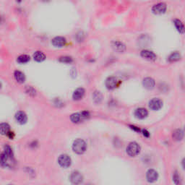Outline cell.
<instances>
[{"instance_id": "6da1fadb", "label": "cell", "mask_w": 185, "mask_h": 185, "mask_svg": "<svg viewBox=\"0 0 185 185\" xmlns=\"http://www.w3.org/2000/svg\"><path fill=\"white\" fill-rule=\"evenodd\" d=\"M0 164L4 167H14V164H15L14 155H7L3 152L2 154H0Z\"/></svg>"}, {"instance_id": "7a4b0ae2", "label": "cell", "mask_w": 185, "mask_h": 185, "mask_svg": "<svg viewBox=\"0 0 185 185\" xmlns=\"http://www.w3.org/2000/svg\"><path fill=\"white\" fill-rule=\"evenodd\" d=\"M86 149H87V145L83 139H77L73 142L72 150L77 154H83Z\"/></svg>"}, {"instance_id": "3957f363", "label": "cell", "mask_w": 185, "mask_h": 185, "mask_svg": "<svg viewBox=\"0 0 185 185\" xmlns=\"http://www.w3.org/2000/svg\"><path fill=\"white\" fill-rule=\"evenodd\" d=\"M90 113L87 111H82L81 113H75L71 115L70 119L72 121V122L77 124L80 123L82 121H83L85 119L89 118Z\"/></svg>"}, {"instance_id": "277c9868", "label": "cell", "mask_w": 185, "mask_h": 185, "mask_svg": "<svg viewBox=\"0 0 185 185\" xmlns=\"http://www.w3.org/2000/svg\"><path fill=\"white\" fill-rule=\"evenodd\" d=\"M140 152V146L135 142H130L127 148V153L130 157H134Z\"/></svg>"}, {"instance_id": "5b68a950", "label": "cell", "mask_w": 185, "mask_h": 185, "mask_svg": "<svg viewBox=\"0 0 185 185\" xmlns=\"http://www.w3.org/2000/svg\"><path fill=\"white\" fill-rule=\"evenodd\" d=\"M69 180L74 185H79L82 184L83 181V176L79 171H73L69 176Z\"/></svg>"}, {"instance_id": "8992f818", "label": "cell", "mask_w": 185, "mask_h": 185, "mask_svg": "<svg viewBox=\"0 0 185 185\" xmlns=\"http://www.w3.org/2000/svg\"><path fill=\"white\" fill-rule=\"evenodd\" d=\"M58 163L60 165V166L62 168H68L70 166L71 163H72V160H71L70 157L67 154H62L60 155L58 158Z\"/></svg>"}, {"instance_id": "52a82bcc", "label": "cell", "mask_w": 185, "mask_h": 185, "mask_svg": "<svg viewBox=\"0 0 185 185\" xmlns=\"http://www.w3.org/2000/svg\"><path fill=\"white\" fill-rule=\"evenodd\" d=\"M163 106V101L158 98H154L149 101V107L153 111H158Z\"/></svg>"}, {"instance_id": "ba28073f", "label": "cell", "mask_w": 185, "mask_h": 185, "mask_svg": "<svg viewBox=\"0 0 185 185\" xmlns=\"http://www.w3.org/2000/svg\"><path fill=\"white\" fill-rule=\"evenodd\" d=\"M166 10V5L163 2L158 3L155 5L152 8V12L154 14H163Z\"/></svg>"}, {"instance_id": "9c48e42d", "label": "cell", "mask_w": 185, "mask_h": 185, "mask_svg": "<svg viewBox=\"0 0 185 185\" xmlns=\"http://www.w3.org/2000/svg\"><path fill=\"white\" fill-rule=\"evenodd\" d=\"M14 118L17 122L20 124V125H23V124H26L28 120V117H27L26 113L24 111H19L15 113L14 115Z\"/></svg>"}, {"instance_id": "30bf717a", "label": "cell", "mask_w": 185, "mask_h": 185, "mask_svg": "<svg viewBox=\"0 0 185 185\" xmlns=\"http://www.w3.org/2000/svg\"><path fill=\"white\" fill-rule=\"evenodd\" d=\"M158 178V174L154 169H149L146 173V179L148 182L153 183L155 182Z\"/></svg>"}, {"instance_id": "8fae6325", "label": "cell", "mask_w": 185, "mask_h": 185, "mask_svg": "<svg viewBox=\"0 0 185 185\" xmlns=\"http://www.w3.org/2000/svg\"><path fill=\"white\" fill-rule=\"evenodd\" d=\"M148 115V111L145 108H138L134 111V116L137 119H143Z\"/></svg>"}, {"instance_id": "7c38bea8", "label": "cell", "mask_w": 185, "mask_h": 185, "mask_svg": "<svg viewBox=\"0 0 185 185\" xmlns=\"http://www.w3.org/2000/svg\"><path fill=\"white\" fill-rule=\"evenodd\" d=\"M140 55L142 58L149 61H154L156 60V55L155 53L151 51H148V50H142L140 53Z\"/></svg>"}, {"instance_id": "4fadbf2b", "label": "cell", "mask_w": 185, "mask_h": 185, "mask_svg": "<svg viewBox=\"0 0 185 185\" xmlns=\"http://www.w3.org/2000/svg\"><path fill=\"white\" fill-rule=\"evenodd\" d=\"M117 80L114 77H109L106 80V87L109 90H113L117 86Z\"/></svg>"}, {"instance_id": "5bb4252c", "label": "cell", "mask_w": 185, "mask_h": 185, "mask_svg": "<svg viewBox=\"0 0 185 185\" xmlns=\"http://www.w3.org/2000/svg\"><path fill=\"white\" fill-rule=\"evenodd\" d=\"M51 43L55 47H62L66 43V39L62 36H56L52 39Z\"/></svg>"}, {"instance_id": "9a60e30c", "label": "cell", "mask_w": 185, "mask_h": 185, "mask_svg": "<svg viewBox=\"0 0 185 185\" xmlns=\"http://www.w3.org/2000/svg\"><path fill=\"white\" fill-rule=\"evenodd\" d=\"M142 85L145 87V88L148 90H151L153 88H154L155 83V80L151 77H146L142 81Z\"/></svg>"}, {"instance_id": "2e32d148", "label": "cell", "mask_w": 185, "mask_h": 185, "mask_svg": "<svg viewBox=\"0 0 185 185\" xmlns=\"http://www.w3.org/2000/svg\"><path fill=\"white\" fill-rule=\"evenodd\" d=\"M112 48L115 51L121 53L124 52L126 49V46L123 43L120 41H114L112 43Z\"/></svg>"}, {"instance_id": "e0dca14e", "label": "cell", "mask_w": 185, "mask_h": 185, "mask_svg": "<svg viewBox=\"0 0 185 185\" xmlns=\"http://www.w3.org/2000/svg\"><path fill=\"white\" fill-rule=\"evenodd\" d=\"M85 95V90L83 88H78L75 90L72 94L73 99L75 101L81 100Z\"/></svg>"}, {"instance_id": "ac0fdd59", "label": "cell", "mask_w": 185, "mask_h": 185, "mask_svg": "<svg viewBox=\"0 0 185 185\" xmlns=\"http://www.w3.org/2000/svg\"><path fill=\"white\" fill-rule=\"evenodd\" d=\"M14 77L15 80L19 83H24L26 80V76H25L24 73H23L21 71L16 70L14 72Z\"/></svg>"}, {"instance_id": "d6986e66", "label": "cell", "mask_w": 185, "mask_h": 185, "mask_svg": "<svg viewBox=\"0 0 185 185\" xmlns=\"http://www.w3.org/2000/svg\"><path fill=\"white\" fill-rule=\"evenodd\" d=\"M10 132V126L7 123L3 122L0 124V134L6 135Z\"/></svg>"}, {"instance_id": "ffe728a7", "label": "cell", "mask_w": 185, "mask_h": 185, "mask_svg": "<svg viewBox=\"0 0 185 185\" xmlns=\"http://www.w3.org/2000/svg\"><path fill=\"white\" fill-rule=\"evenodd\" d=\"M184 138V132L182 130L177 129L173 132V138L176 141H180Z\"/></svg>"}, {"instance_id": "44dd1931", "label": "cell", "mask_w": 185, "mask_h": 185, "mask_svg": "<svg viewBox=\"0 0 185 185\" xmlns=\"http://www.w3.org/2000/svg\"><path fill=\"white\" fill-rule=\"evenodd\" d=\"M33 59H34V60H35L38 62H41L45 60L46 56L42 51H35V53L33 54Z\"/></svg>"}, {"instance_id": "7402d4cb", "label": "cell", "mask_w": 185, "mask_h": 185, "mask_svg": "<svg viewBox=\"0 0 185 185\" xmlns=\"http://www.w3.org/2000/svg\"><path fill=\"white\" fill-rule=\"evenodd\" d=\"M174 26H175L176 28L177 29V31H179V32L181 33H184V25H183L182 21L178 20V19H175V20H174Z\"/></svg>"}, {"instance_id": "603a6c76", "label": "cell", "mask_w": 185, "mask_h": 185, "mask_svg": "<svg viewBox=\"0 0 185 185\" xmlns=\"http://www.w3.org/2000/svg\"><path fill=\"white\" fill-rule=\"evenodd\" d=\"M31 58L28 55H26V54H22V55L19 56L18 59H17V62L20 64H26V63H28L29 61H30Z\"/></svg>"}, {"instance_id": "cb8c5ba5", "label": "cell", "mask_w": 185, "mask_h": 185, "mask_svg": "<svg viewBox=\"0 0 185 185\" xmlns=\"http://www.w3.org/2000/svg\"><path fill=\"white\" fill-rule=\"evenodd\" d=\"M181 54L179 53L177 51L173 52L171 55L169 56V62H176V61H179V60H181Z\"/></svg>"}, {"instance_id": "d4e9b609", "label": "cell", "mask_w": 185, "mask_h": 185, "mask_svg": "<svg viewBox=\"0 0 185 185\" xmlns=\"http://www.w3.org/2000/svg\"><path fill=\"white\" fill-rule=\"evenodd\" d=\"M92 98H93L94 101L97 103V104H99V103L102 101V98H103L101 92L99 91H95L93 92Z\"/></svg>"}, {"instance_id": "484cf974", "label": "cell", "mask_w": 185, "mask_h": 185, "mask_svg": "<svg viewBox=\"0 0 185 185\" xmlns=\"http://www.w3.org/2000/svg\"><path fill=\"white\" fill-rule=\"evenodd\" d=\"M173 181L176 185H182V179H181L180 175L176 171L174 172Z\"/></svg>"}, {"instance_id": "4316f807", "label": "cell", "mask_w": 185, "mask_h": 185, "mask_svg": "<svg viewBox=\"0 0 185 185\" xmlns=\"http://www.w3.org/2000/svg\"><path fill=\"white\" fill-rule=\"evenodd\" d=\"M60 62H62V63H65V64H69V63L72 62V58L70 57V56H62V57L60 58Z\"/></svg>"}, {"instance_id": "83f0119b", "label": "cell", "mask_w": 185, "mask_h": 185, "mask_svg": "<svg viewBox=\"0 0 185 185\" xmlns=\"http://www.w3.org/2000/svg\"><path fill=\"white\" fill-rule=\"evenodd\" d=\"M26 92L28 94H29V95L32 96H34L35 94H36V91H35V90L33 87H31V86H27L26 88Z\"/></svg>"}, {"instance_id": "f1b7e54d", "label": "cell", "mask_w": 185, "mask_h": 185, "mask_svg": "<svg viewBox=\"0 0 185 185\" xmlns=\"http://www.w3.org/2000/svg\"><path fill=\"white\" fill-rule=\"evenodd\" d=\"M142 134H143V135L145 137H146V138H149V136H150V133H149V132L147 131L146 130H142Z\"/></svg>"}, {"instance_id": "f546056e", "label": "cell", "mask_w": 185, "mask_h": 185, "mask_svg": "<svg viewBox=\"0 0 185 185\" xmlns=\"http://www.w3.org/2000/svg\"><path fill=\"white\" fill-rule=\"evenodd\" d=\"M130 127L132 128V130H134V131H136V132H140V128L139 127H135V126H130Z\"/></svg>"}, {"instance_id": "4dcf8cb0", "label": "cell", "mask_w": 185, "mask_h": 185, "mask_svg": "<svg viewBox=\"0 0 185 185\" xmlns=\"http://www.w3.org/2000/svg\"><path fill=\"white\" fill-rule=\"evenodd\" d=\"M1 22H2V16L0 15V23H1Z\"/></svg>"}, {"instance_id": "1f68e13d", "label": "cell", "mask_w": 185, "mask_h": 185, "mask_svg": "<svg viewBox=\"0 0 185 185\" xmlns=\"http://www.w3.org/2000/svg\"><path fill=\"white\" fill-rule=\"evenodd\" d=\"M1 87H2V84L0 83V88H1Z\"/></svg>"}, {"instance_id": "d6a6232c", "label": "cell", "mask_w": 185, "mask_h": 185, "mask_svg": "<svg viewBox=\"0 0 185 185\" xmlns=\"http://www.w3.org/2000/svg\"><path fill=\"white\" fill-rule=\"evenodd\" d=\"M86 185H92V184H86Z\"/></svg>"}, {"instance_id": "836d02e7", "label": "cell", "mask_w": 185, "mask_h": 185, "mask_svg": "<svg viewBox=\"0 0 185 185\" xmlns=\"http://www.w3.org/2000/svg\"><path fill=\"white\" fill-rule=\"evenodd\" d=\"M9 185H12V184H9Z\"/></svg>"}]
</instances>
